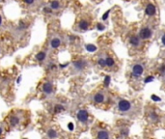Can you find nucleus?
Masks as SVG:
<instances>
[{
	"mask_svg": "<svg viewBox=\"0 0 165 139\" xmlns=\"http://www.w3.org/2000/svg\"><path fill=\"white\" fill-rule=\"evenodd\" d=\"M93 100H94V101L96 102V104H101V102H103L105 101V94L101 93V92L97 93V94L94 95Z\"/></svg>",
	"mask_w": 165,
	"mask_h": 139,
	"instance_id": "nucleus-11",
	"label": "nucleus"
},
{
	"mask_svg": "<svg viewBox=\"0 0 165 139\" xmlns=\"http://www.w3.org/2000/svg\"><path fill=\"white\" fill-rule=\"evenodd\" d=\"M62 110H64V106L63 105L58 104V105L55 106V112H60V111H62Z\"/></svg>",
	"mask_w": 165,
	"mask_h": 139,
	"instance_id": "nucleus-20",
	"label": "nucleus"
},
{
	"mask_svg": "<svg viewBox=\"0 0 165 139\" xmlns=\"http://www.w3.org/2000/svg\"><path fill=\"white\" fill-rule=\"evenodd\" d=\"M144 74V66L141 64H135L132 67V75L134 77H139Z\"/></svg>",
	"mask_w": 165,
	"mask_h": 139,
	"instance_id": "nucleus-7",
	"label": "nucleus"
},
{
	"mask_svg": "<svg viewBox=\"0 0 165 139\" xmlns=\"http://www.w3.org/2000/svg\"><path fill=\"white\" fill-rule=\"evenodd\" d=\"M46 55H47V52L46 50H41V51H39L38 53L36 54V59L38 60V61H40V62H42V61H45V60H46Z\"/></svg>",
	"mask_w": 165,
	"mask_h": 139,
	"instance_id": "nucleus-12",
	"label": "nucleus"
},
{
	"mask_svg": "<svg viewBox=\"0 0 165 139\" xmlns=\"http://www.w3.org/2000/svg\"><path fill=\"white\" fill-rule=\"evenodd\" d=\"M88 112L86 110H79L77 113V119L82 123H85L88 120Z\"/></svg>",
	"mask_w": 165,
	"mask_h": 139,
	"instance_id": "nucleus-9",
	"label": "nucleus"
},
{
	"mask_svg": "<svg viewBox=\"0 0 165 139\" xmlns=\"http://www.w3.org/2000/svg\"><path fill=\"white\" fill-rule=\"evenodd\" d=\"M24 139H26V138H24Z\"/></svg>",
	"mask_w": 165,
	"mask_h": 139,
	"instance_id": "nucleus-33",
	"label": "nucleus"
},
{
	"mask_svg": "<svg viewBox=\"0 0 165 139\" xmlns=\"http://www.w3.org/2000/svg\"><path fill=\"white\" fill-rule=\"evenodd\" d=\"M97 64H99L101 68H105V67H106V62H105V58H103V57H101V58H100L99 60H97Z\"/></svg>",
	"mask_w": 165,
	"mask_h": 139,
	"instance_id": "nucleus-17",
	"label": "nucleus"
},
{
	"mask_svg": "<svg viewBox=\"0 0 165 139\" xmlns=\"http://www.w3.org/2000/svg\"><path fill=\"white\" fill-rule=\"evenodd\" d=\"M160 40H161V44L163 46H165V30L162 32L161 34V37H160Z\"/></svg>",
	"mask_w": 165,
	"mask_h": 139,
	"instance_id": "nucleus-21",
	"label": "nucleus"
},
{
	"mask_svg": "<svg viewBox=\"0 0 165 139\" xmlns=\"http://www.w3.org/2000/svg\"><path fill=\"white\" fill-rule=\"evenodd\" d=\"M2 23H3V16L2 14L0 13V26H2Z\"/></svg>",
	"mask_w": 165,
	"mask_h": 139,
	"instance_id": "nucleus-26",
	"label": "nucleus"
},
{
	"mask_svg": "<svg viewBox=\"0 0 165 139\" xmlns=\"http://www.w3.org/2000/svg\"><path fill=\"white\" fill-rule=\"evenodd\" d=\"M142 40L140 39V37L138 36V34H131L130 37H128V43L132 47H140L142 45Z\"/></svg>",
	"mask_w": 165,
	"mask_h": 139,
	"instance_id": "nucleus-4",
	"label": "nucleus"
},
{
	"mask_svg": "<svg viewBox=\"0 0 165 139\" xmlns=\"http://www.w3.org/2000/svg\"><path fill=\"white\" fill-rule=\"evenodd\" d=\"M152 100H155L156 101H160V98H157L156 96H152Z\"/></svg>",
	"mask_w": 165,
	"mask_h": 139,
	"instance_id": "nucleus-25",
	"label": "nucleus"
},
{
	"mask_svg": "<svg viewBox=\"0 0 165 139\" xmlns=\"http://www.w3.org/2000/svg\"><path fill=\"white\" fill-rule=\"evenodd\" d=\"M23 2L27 5H33L36 2V0H23Z\"/></svg>",
	"mask_w": 165,
	"mask_h": 139,
	"instance_id": "nucleus-22",
	"label": "nucleus"
},
{
	"mask_svg": "<svg viewBox=\"0 0 165 139\" xmlns=\"http://www.w3.org/2000/svg\"><path fill=\"white\" fill-rule=\"evenodd\" d=\"M97 139H109V134L106 130H101L97 134Z\"/></svg>",
	"mask_w": 165,
	"mask_h": 139,
	"instance_id": "nucleus-14",
	"label": "nucleus"
},
{
	"mask_svg": "<svg viewBox=\"0 0 165 139\" xmlns=\"http://www.w3.org/2000/svg\"><path fill=\"white\" fill-rule=\"evenodd\" d=\"M1 52H2V46H0V54H1Z\"/></svg>",
	"mask_w": 165,
	"mask_h": 139,
	"instance_id": "nucleus-30",
	"label": "nucleus"
},
{
	"mask_svg": "<svg viewBox=\"0 0 165 139\" xmlns=\"http://www.w3.org/2000/svg\"><path fill=\"white\" fill-rule=\"evenodd\" d=\"M44 11L46 12V13H51V12H52V10L50 9V7H45Z\"/></svg>",
	"mask_w": 165,
	"mask_h": 139,
	"instance_id": "nucleus-24",
	"label": "nucleus"
},
{
	"mask_svg": "<svg viewBox=\"0 0 165 139\" xmlns=\"http://www.w3.org/2000/svg\"><path fill=\"white\" fill-rule=\"evenodd\" d=\"M94 1H96V0H94ZM99 1H101V0H99Z\"/></svg>",
	"mask_w": 165,
	"mask_h": 139,
	"instance_id": "nucleus-32",
	"label": "nucleus"
},
{
	"mask_svg": "<svg viewBox=\"0 0 165 139\" xmlns=\"http://www.w3.org/2000/svg\"><path fill=\"white\" fill-rule=\"evenodd\" d=\"M160 71H161L162 72H165V65H163L162 67L160 68Z\"/></svg>",
	"mask_w": 165,
	"mask_h": 139,
	"instance_id": "nucleus-29",
	"label": "nucleus"
},
{
	"mask_svg": "<svg viewBox=\"0 0 165 139\" xmlns=\"http://www.w3.org/2000/svg\"><path fill=\"white\" fill-rule=\"evenodd\" d=\"M62 45V39L59 36H53L50 41V46L52 49H57Z\"/></svg>",
	"mask_w": 165,
	"mask_h": 139,
	"instance_id": "nucleus-6",
	"label": "nucleus"
},
{
	"mask_svg": "<svg viewBox=\"0 0 165 139\" xmlns=\"http://www.w3.org/2000/svg\"><path fill=\"white\" fill-rule=\"evenodd\" d=\"M18 123H20V118H18V116H12L11 119H10V124L15 126H16Z\"/></svg>",
	"mask_w": 165,
	"mask_h": 139,
	"instance_id": "nucleus-16",
	"label": "nucleus"
},
{
	"mask_svg": "<svg viewBox=\"0 0 165 139\" xmlns=\"http://www.w3.org/2000/svg\"><path fill=\"white\" fill-rule=\"evenodd\" d=\"M152 76H149V78H147V79L145 80V82L147 83V82H149V81H152Z\"/></svg>",
	"mask_w": 165,
	"mask_h": 139,
	"instance_id": "nucleus-27",
	"label": "nucleus"
},
{
	"mask_svg": "<svg viewBox=\"0 0 165 139\" xmlns=\"http://www.w3.org/2000/svg\"><path fill=\"white\" fill-rule=\"evenodd\" d=\"M110 13H111V9H109L107 12H106V13L105 14V15H103L102 16V17H101V20H103V21H105V20H108V17H109V14Z\"/></svg>",
	"mask_w": 165,
	"mask_h": 139,
	"instance_id": "nucleus-19",
	"label": "nucleus"
},
{
	"mask_svg": "<svg viewBox=\"0 0 165 139\" xmlns=\"http://www.w3.org/2000/svg\"><path fill=\"white\" fill-rule=\"evenodd\" d=\"M105 62H106V66L108 68H112V67H114V65H115V60L111 56H106Z\"/></svg>",
	"mask_w": 165,
	"mask_h": 139,
	"instance_id": "nucleus-15",
	"label": "nucleus"
},
{
	"mask_svg": "<svg viewBox=\"0 0 165 139\" xmlns=\"http://www.w3.org/2000/svg\"><path fill=\"white\" fill-rule=\"evenodd\" d=\"M1 134H2V129L0 128V135H1Z\"/></svg>",
	"mask_w": 165,
	"mask_h": 139,
	"instance_id": "nucleus-31",
	"label": "nucleus"
},
{
	"mask_svg": "<svg viewBox=\"0 0 165 139\" xmlns=\"http://www.w3.org/2000/svg\"><path fill=\"white\" fill-rule=\"evenodd\" d=\"M72 66H73V68H75V70H76V71H83L85 68H86L87 63L85 60H76V61L72 63Z\"/></svg>",
	"mask_w": 165,
	"mask_h": 139,
	"instance_id": "nucleus-8",
	"label": "nucleus"
},
{
	"mask_svg": "<svg viewBox=\"0 0 165 139\" xmlns=\"http://www.w3.org/2000/svg\"><path fill=\"white\" fill-rule=\"evenodd\" d=\"M109 82H110V77H109V76H106L105 80V86H108Z\"/></svg>",
	"mask_w": 165,
	"mask_h": 139,
	"instance_id": "nucleus-23",
	"label": "nucleus"
},
{
	"mask_svg": "<svg viewBox=\"0 0 165 139\" xmlns=\"http://www.w3.org/2000/svg\"><path fill=\"white\" fill-rule=\"evenodd\" d=\"M50 7L52 11H58L61 9V3L59 0H52L50 4Z\"/></svg>",
	"mask_w": 165,
	"mask_h": 139,
	"instance_id": "nucleus-13",
	"label": "nucleus"
},
{
	"mask_svg": "<svg viewBox=\"0 0 165 139\" xmlns=\"http://www.w3.org/2000/svg\"><path fill=\"white\" fill-rule=\"evenodd\" d=\"M92 19L89 15L82 16L76 22V30L78 32H86L92 28Z\"/></svg>",
	"mask_w": 165,
	"mask_h": 139,
	"instance_id": "nucleus-1",
	"label": "nucleus"
},
{
	"mask_svg": "<svg viewBox=\"0 0 165 139\" xmlns=\"http://www.w3.org/2000/svg\"><path fill=\"white\" fill-rule=\"evenodd\" d=\"M118 109L121 112H127L131 109V104L130 101L122 99L118 101Z\"/></svg>",
	"mask_w": 165,
	"mask_h": 139,
	"instance_id": "nucleus-5",
	"label": "nucleus"
},
{
	"mask_svg": "<svg viewBox=\"0 0 165 139\" xmlns=\"http://www.w3.org/2000/svg\"><path fill=\"white\" fill-rule=\"evenodd\" d=\"M47 135L50 136V138H54V137H56V136H57V134H56V131H55V130H48V131H47Z\"/></svg>",
	"mask_w": 165,
	"mask_h": 139,
	"instance_id": "nucleus-18",
	"label": "nucleus"
},
{
	"mask_svg": "<svg viewBox=\"0 0 165 139\" xmlns=\"http://www.w3.org/2000/svg\"><path fill=\"white\" fill-rule=\"evenodd\" d=\"M145 16L149 19H155L157 16V6L154 0H148L144 7Z\"/></svg>",
	"mask_w": 165,
	"mask_h": 139,
	"instance_id": "nucleus-2",
	"label": "nucleus"
},
{
	"mask_svg": "<svg viewBox=\"0 0 165 139\" xmlns=\"http://www.w3.org/2000/svg\"><path fill=\"white\" fill-rule=\"evenodd\" d=\"M69 129H70L71 130H73V125H72V123H70V124H69Z\"/></svg>",
	"mask_w": 165,
	"mask_h": 139,
	"instance_id": "nucleus-28",
	"label": "nucleus"
},
{
	"mask_svg": "<svg viewBox=\"0 0 165 139\" xmlns=\"http://www.w3.org/2000/svg\"><path fill=\"white\" fill-rule=\"evenodd\" d=\"M42 91L46 95H50L53 92V85L51 82H46L42 85Z\"/></svg>",
	"mask_w": 165,
	"mask_h": 139,
	"instance_id": "nucleus-10",
	"label": "nucleus"
},
{
	"mask_svg": "<svg viewBox=\"0 0 165 139\" xmlns=\"http://www.w3.org/2000/svg\"><path fill=\"white\" fill-rule=\"evenodd\" d=\"M152 35H154V29L149 24H145V25L141 26L138 31V36L143 42L152 39Z\"/></svg>",
	"mask_w": 165,
	"mask_h": 139,
	"instance_id": "nucleus-3",
	"label": "nucleus"
}]
</instances>
